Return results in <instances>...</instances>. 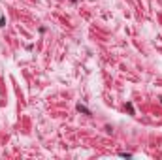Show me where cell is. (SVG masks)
<instances>
[{
  "label": "cell",
  "instance_id": "1",
  "mask_svg": "<svg viewBox=\"0 0 162 160\" xmlns=\"http://www.w3.org/2000/svg\"><path fill=\"white\" fill-rule=\"evenodd\" d=\"M77 111H81V113H85V115H90V111H89V109H87L85 106H81V104L77 106Z\"/></svg>",
  "mask_w": 162,
  "mask_h": 160
}]
</instances>
